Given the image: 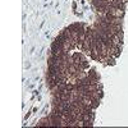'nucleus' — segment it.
I'll use <instances>...</instances> for the list:
<instances>
[{
    "label": "nucleus",
    "mask_w": 128,
    "mask_h": 128,
    "mask_svg": "<svg viewBox=\"0 0 128 128\" xmlns=\"http://www.w3.org/2000/svg\"><path fill=\"white\" fill-rule=\"evenodd\" d=\"M108 14H110V16H113V17H115V18H123V17H124V9L109 6Z\"/></svg>",
    "instance_id": "f257e3e1"
}]
</instances>
